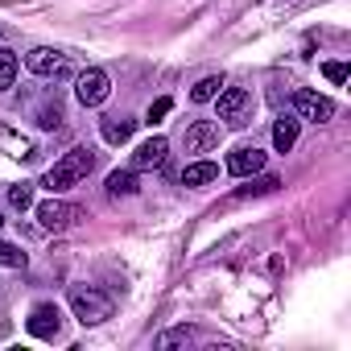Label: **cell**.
I'll return each mask as SVG.
<instances>
[{"label": "cell", "instance_id": "cell-1", "mask_svg": "<svg viewBox=\"0 0 351 351\" xmlns=\"http://www.w3.org/2000/svg\"><path fill=\"white\" fill-rule=\"evenodd\" d=\"M91 169H95V149L75 145L71 153H62V161H54V165L46 169V191H50V195H62V191L79 186Z\"/></svg>", "mask_w": 351, "mask_h": 351}, {"label": "cell", "instance_id": "cell-2", "mask_svg": "<svg viewBox=\"0 0 351 351\" xmlns=\"http://www.w3.org/2000/svg\"><path fill=\"white\" fill-rule=\"evenodd\" d=\"M25 66H29V75H38V79H54V83L75 79V62H71L62 50H50V46L29 50V54H25Z\"/></svg>", "mask_w": 351, "mask_h": 351}, {"label": "cell", "instance_id": "cell-3", "mask_svg": "<svg viewBox=\"0 0 351 351\" xmlns=\"http://www.w3.org/2000/svg\"><path fill=\"white\" fill-rule=\"evenodd\" d=\"M71 310H75V318L83 326H95V322L112 318V298H104L91 285H71Z\"/></svg>", "mask_w": 351, "mask_h": 351}, {"label": "cell", "instance_id": "cell-4", "mask_svg": "<svg viewBox=\"0 0 351 351\" xmlns=\"http://www.w3.org/2000/svg\"><path fill=\"white\" fill-rule=\"evenodd\" d=\"M215 108H219V120H223V124L240 128V124L252 120V91H244V87H228V91L215 95Z\"/></svg>", "mask_w": 351, "mask_h": 351}, {"label": "cell", "instance_id": "cell-5", "mask_svg": "<svg viewBox=\"0 0 351 351\" xmlns=\"http://www.w3.org/2000/svg\"><path fill=\"white\" fill-rule=\"evenodd\" d=\"M108 95H112V79H108V71L91 66V71L75 75V99H79L83 108H99Z\"/></svg>", "mask_w": 351, "mask_h": 351}, {"label": "cell", "instance_id": "cell-6", "mask_svg": "<svg viewBox=\"0 0 351 351\" xmlns=\"http://www.w3.org/2000/svg\"><path fill=\"white\" fill-rule=\"evenodd\" d=\"M83 219V207H75V203H66V199H46V203H38V223L46 228V232H66V228H75Z\"/></svg>", "mask_w": 351, "mask_h": 351}, {"label": "cell", "instance_id": "cell-7", "mask_svg": "<svg viewBox=\"0 0 351 351\" xmlns=\"http://www.w3.org/2000/svg\"><path fill=\"white\" fill-rule=\"evenodd\" d=\"M293 112H298V120L326 124V120H335V99H326L318 91H293Z\"/></svg>", "mask_w": 351, "mask_h": 351}, {"label": "cell", "instance_id": "cell-8", "mask_svg": "<svg viewBox=\"0 0 351 351\" xmlns=\"http://www.w3.org/2000/svg\"><path fill=\"white\" fill-rule=\"evenodd\" d=\"M25 330H29L34 339H58V330H62V310H58L54 302L34 306L29 318H25Z\"/></svg>", "mask_w": 351, "mask_h": 351}, {"label": "cell", "instance_id": "cell-9", "mask_svg": "<svg viewBox=\"0 0 351 351\" xmlns=\"http://www.w3.org/2000/svg\"><path fill=\"white\" fill-rule=\"evenodd\" d=\"M219 136H223L219 120H195V124L186 128L182 145H186V153H211V149L219 145Z\"/></svg>", "mask_w": 351, "mask_h": 351}, {"label": "cell", "instance_id": "cell-10", "mask_svg": "<svg viewBox=\"0 0 351 351\" xmlns=\"http://www.w3.org/2000/svg\"><path fill=\"white\" fill-rule=\"evenodd\" d=\"M261 169H265V153L261 149L240 145V149L228 153V173H232V178H252V173H261Z\"/></svg>", "mask_w": 351, "mask_h": 351}, {"label": "cell", "instance_id": "cell-11", "mask_svg": "<svg viewBox=\"0 0 351 351\" xmlns=\"http://www.w3.org/2000/svg\"><path fill=\"white\" fill-rule=\"evenodd\" d=\"M165 157H169V141H165V136H149V141L136 145V153H132V169H161Z\"/></svg>", "mask_w": 351, "mask_h": 351}, {"label": "cell", "instance_id": "cell-12", "mask_svg": "<svg viewBox=\"0 0 351 351\" xmlns=\"http://www.w3.org/2000/svg\"><path fill=\"white\" fill-rule=\"evenodd\" d=\"M219 178V165L215 161H195L182 169V186H211Z\"/></svg>", "mask_w": 351, "mask_h": 351}, {"label": "cell", "instance_id": "cell-13", "mask_svg": "<svg viewBox=\"0 0 351 351\" xmlns=\"http://www.w3.org/2000/svg\"><path fill=\"white\" fill-rule=\"evenodd\" d=\"M298 145V120L293 116H281L277 124H273V149L277 153H289Z\"/></svg>", "mask_w": 351, "mask_h": 351}, {"label": "cell", "instance_id": "cell-14", "mask_svg": "<svg viewBox=\"0 0 351 351\" xmlns=\"http://www.w3.org/2000/svg\"><path fill=\"white\" fill-rule=\"evenodd\" d=\"M108 195H112V199L136 195V169H112V173H108Z\"/></svg>", "mask_w": 351, "mask_h": 351}, {"label": "cell", "instance_id": "cell-15", "mask_svg": "<svg viewBox=\"0 0 351 351\" xmlns=\"http://www.w3.org/2000/svg\"><path fill=\"white\" fill-rule=\"evenodd\" d=\"M17 71H21V58H17V50L0 46V91H9V87L17 83Z\"/></svg>", "mask_w": 351, "mask_h": 351}, {"label": "cell", "instance_id": "cell-16", "mask_svg": "<svg viewBox=\"0 0 351 351\" xmlns=\"http://www.w3.org/2000/svg\"><path fill=\"white\" fill-rule=\"evenodd\" d=\"M132 128H136V120H104V141L108 145H124L132 136Z\"/></svg>", "mask_w": 351, "mask_h": 351}, {"label": "cell", "instance_id": "cell-17", "mask_svg": "<svg viewBox=\"0 0 351 351\" xmlns=\"http://www.w3.org/2000/svg\"><path fill=\"white\" fill-rule=\"evenodd\" d=\"M219 87H223V75H207V79H199V83H195L191 99H195V104H207V99H215V95H219Z\"/></svg>", "mask_w": 351, "mask_h": 351}, {"label": "cell", "instance_id": "cell-18", "mask_svg": "<svg viewBox=\"0 0 351 351\" xmlns=\"http://www.w3.org/2000/svg\"><path fill=\"white\" fill-rule=\"evenodd\" d=\"M277 186H281L277 173H265V178H256L252 186H240V191H236V199H248V195H273Z\"/></svg>", "mask_w": 351, "mask_h": 351}, {"label": "cell", "instance_id": "cell-19", "mask_svg": "<svg viewBox=\"0 0 351 351\" xmlns=\"http://www.w3.org/2000/svg\"><path fill=\"white\" fill-rule=\"evenodd\" d=\"M191 339H195V330H191V326H173V330H165V335L157 339V347H161V351H169V347H182V343H191Z\"/></svg>", "mask_w": 351, "mask_h": 351}, {"label": "cell", "instance_id": "cell-20", "mask_svg": "<svg viewBox=\"0 0 351 351\" xmlns=\"http://www.w3.org/2000/svg\"><path fill=\"white\" fill-rule=\"evenodd\" d=\"M9 203H13L17 211L34 207V186H29V182H17V186H9Z\"/></svg>", "mask_w": 351, "mask_h": 351}, {"label": "cell", "instance_id": "cell-21", "mask_svg": "<svg viewBox=\"0 0 351 351\" xmlns=\"http://www.w3.org/2000/svg\"><path fill=\"white\" fill-rule=\"evenodd\" d=\"M38 124H42V128H58V124H62V104H58V99L46 104V108L38 112Z\"/></svg>", "mask_w": 351, "mask_h": 351}, {"label": "cell", "instance_id": "cell-22", "mask_svg": "<svg viewBox=\"0 0 351 351\" xmlns=\"http://www.w3.org/2000/svg\"><path fill=\"white\" fill-rule=\"evenodd\" d=\"M0 265H9V269H21L25 265V252L17 244H0Z\"/></svg>", "mask_w": 351, "mask_h": 351}, {"label": "cell", "instance_id": "cell-23", "mask_svg": "<svg viewBox=\"0 0 351 351\" xmlns=\"http://www.w3.org/2000/svg\"><path fill=\"white\" fill-rule=\"evenodd\" d=\"M169 108H173V99H165V95H161V99H157V104L145 112V124H161V120L169 116Z\"/></svg>", "mask_w": 351, "mask_h": 351}, {"label": "cell", "instance_id": "cell-24", "mask_svg": "<svg viewBox=\"0 0 351 351\" xmlns=\"http://www.w3.org/2000/svg\"><path fill=\"white\" fill-rule=\"evenodd\" d=\"M322 75L339 87V83H347V62H322Z\"/></svg>", "mask_w": 351, "mask_h": 351}, {"label": "cell", "instance_id": "cell-25", "mask_svg": "<svg viewBox=\"0 0 351 351\" xmlns=\"http://www.w3.org/2000/svg\"><path fill=\"white\" fill-rule=\"evenodd\" d=\"M0 223H5V219H0Z\"/></svg>", "mask_w": 351, "mask_h": 351}]
</instances>
